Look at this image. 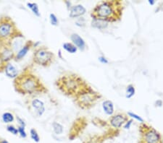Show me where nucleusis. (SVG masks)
Returning <instances> with one entry per match:
<instances>
[{
    "instance_id": "obj_1",
    "label": "nucleus",
    "mask_w": 163,
    "mask_h": 143,
    "mask_svg": "<svg viewBox=\"0 0 163 143\" xmlns=\"http://www.w3.org/2000/svg\"><path fill=\"white\" fill-rule=\"evenodd\" d=\"M14 88L15 90L22 95H37L47 92V89L36 74L25 69L15 78Z\"/></svg>"
},
{
    "instance_id": "obj_2",
    "label": "nucleus",
    "mask_w": 163,
    "mask_h": 143,
    "mask_svg": "<svg viewBox=\"0 0 163 143\" xmlns=\"http://www.w3.org/2000/svg\"><path fill=\"white\" fill-rule=\"evenodd\" d=\"M123 15V4L120 1H104L98 4L91 12L93 20H101L106 22H115L120 20Z\"/></svg>"
},
{
    "instance_id": "obj_3",
    "label": "nucleus",
    "mask_w": 163,
    "mask_h": 143,
    "mask_svg": "<svg viewBox=\"0 0 163 143\" xmlns=\"http://www.w3.org/2000/svg\"><path fill=\"white\" fill-rule=\"evenodd\" d=\"M55 85L63 94L74 97L91 89V87L88 85L82 78L75 74H68L61 76L57 80Z\"/></svg>"
},
{
    "instance_id": "obj_4",
    "label": "nucleus",
    "mask_w": 163,
    "mask_h": 143,
    "mask_svg": "<svg viewBox=\"0 0 163 143\" xmlns=\"http://www.w3.org/2000/svg\"><path fill=\"white\" fill-rule=\"evenodd\" d=\"M21 32L9 17L0 18V44L9 46L10 41Z\"/></svg>"
},
{
    "instance_id": "obj_5",
    "label": "nucleus",
    "mask_w": 163,
    "mask_h": 143,
    "mask_svg": "<svg viewBox=\"0 0 163 143\" xmlns=\"http://www.w3.org/2000/svg\"><path fill=\"white\" fill-rule=\"evenodd\" d=\"M101 96L98 93L94 92L92 88L84 91L75 97L76 103L80 108L83 109H89L94 106L96 101L100 98Z\"/></svg>"
},
{
    "instance_id": "obj_6",
    "label": "nucleus",
    "mask_w": 163,
    "mask_h": 143,
    "mask_svg": "<svg viewBox=\"0 0 163 143\" xmlns=\"http://www.w3.org/2000/svg\"><path fill=\"white\" fill-rule=\"evenodd\" d=\"M55 56L46 47H40L34 51L33 61L39 66H49L54 62Z\"/></svg>"
},
{
    "instance_id": "obj_7",
    "label": "nucleus",
    "mask_w": 163,
    "mask_h": 143,
    "mask_svg": "<svg viewBox=\"0 0 163 143\" xmlns=\"http://www.w3.org/2000/svg\"><path fill=\"white\" fill-rule=\"evenodd\" d=\"M141 132L143 133L144 143H162L160 134L154 128L148 127L146 124L141 126Z\"/></svg>"
},
{
    "instance_id": "obj_8",
    "label": "nucleus",
    "mask_w": 163,
    "mask_h": 143,
    "mask_svg": "<svg viewBox=\"0 0 163 143\" xmlns=\"http://www.w3.org/2000/svg\"><path fill=\"white\" fill-rule=\"evenodd\" d=\"M128 121V116L123 114H117V115L112 116L110 118V119H109V122H110L111 126L112 127L116 128V129L120 128Z\"/></svg>"
},
{
    "instance_id": "obj_9",
    "label": "nucleus",
    "mask_w": 163,
    "mask_h": 143,
    "mask_svg": "<svg viewBox=\"0 0 163 143\" xmlns=\"http://www.w3.org/2000/svg\"><path fill=\"white\" fill-rule=\"evenodd\" d=\"M29 105V104H28ZM29 107L32 108L36 111V114L37 116H41L45 111V106L44 104L39 99H33L30 102Z\"/></svg>"
},
{
    "instance_id": "obj_10",
    "label": "nucleus",
    "mask_w": 163,
    "mask_h": 143,
    "mask_svg": "<svg viewBox=\"0 0 163 143\" xmlns=\"http://www.w3.org/2000/svg\"><path fill=\"white\" fill-rule=\"evenodd\" d=\"M33 44H34V43H33L31 41H27V42L25 44L24 46H23V47L18 51L17 54H15V56L14 59H15L16 61L21 60V59H22L24 57L26 54H27L28 51H29L31 47H32Z\"/></svg>"
},
{
    "instance_id": "obj_11",
    "label": "nucleus",
    "mask_w": 163,
    "mask_h": 143,
    "mask_svg": "<svg viewBox=\"0 0 163 143\" xmlns=\"http://www.w3.org/2000/svg\"><path fill=\"white\" fill-rule=\"evenodd\" d=\"M86 9L84 6L81 4H77L72 7L70 8V17L71 18H76L81 17L86 13Z\"/></svg>"
},
{
    "instance_id": "obj_12",
    "label": "nucleus",
    "mask_w": 163,
    "mask_h": 143,
    "mask_svg": "<svg viewBox=\"0 0 163 143\" xmlns=\"http://www.w3.org/2000/svg\"><path fill=\"white\" fill-rule=\"evenodd\" d=\"M71 41H73V44L77 47V49H79L81 51H84L86 48V43L84 40L79 36L77 33H73L70 36Z\"/></svg>"
},
{
    "instance_id": "obj_13",
    "label": "nucleus",
    "mask_w": 163,
    "mask_h": 143,
    "mask_svg": "<svg viewBox=\"0 0 163 143\" xmlns=\"http://www.w3.org/2000/svg\"><path fill=\"white\" fill-rule=\"evenodd\" d=\"M4 72H5L7 77L10 78H15L18 75V69L10 63H8L7 64L5 69H4Z\"/></svg>"
},
{
    "instance_id": "obj_14",
    "label": "nucleus",
    "mask_w": 163,
    "mask_h": 143,
    "mask_svg": "<svg viewBox=\"0 0 163 143\" xmlns=\"http://www.w3.org/2000/svg\"><path fill=\"white\" fill-rule=\"evenodd\" d=\"M102 107L104 112H105L107 115H112L113 113H114V106H113L112 101H108V100L107 101H104L102 104Z\"/></svg>"
},
{
    "instance_id": "obj_15",
    "label": "nucleus",
    "mask_w": 163,
    "mask_h": 143,
    "mask_svg": "<svg viewBox=\"0 0 163 143\" xmlns=\"http://www.w3.org/2000/svg\"><path fill=\"white\" fill-rule=\"evenodd\" d=\"M107 22L104 20H93L92 23H91V26L94 28H98V29H104V28L107 27Z\"/></svg>"
},
{
    "instance_id": "obj_16",
    "label": "nucleus",
    "mask_w": 163,
    "mask_h": 143,
    "mask_svg": "<svg viewBox=\"0 0 163 143\" xmlns=\"http://www.w3.org/2000/svg\"><path fill=\"white\" fill-rule=\"evenodd\" d=\"M63 49L67 51L68 53H70V54H75L78 50L77 47L71 43H65L63 44Z\"/></svg>"
},
{
    "instance_id": "obj_17",
    "label": "nucleus",
    "mask_w": 163,
    "mask_h": 143,
    "mask_svg": "<svg viewBox=\"0 0 163 143\" xmlns=\"http://www.w3.org/2000/svg\"><path fill=\"white\" fill-rule=\"evenodd\" d=\"M27 6L28 8L31 9V11L34 12V14L35 15H36L37 17L40 16V12H39V8L38 4L36 3H31V2H28L27 3Z\"/></svg>"
},
{
    "instance_id": "obj_18",
    "label": "nucleus",
    "mask_w": 163,
    "mask_h": 143,
    "mask_svg": "<svg viewBox=\"0 0 163 143\" xmlns=\"http://www.w3.org/2000/svg\"><path fill=\"white\" fill-rule=\"evenodd\" d=\"M52 127L53 130L56 134H61L63 132V126L59 123L56 122V121L53 122Z\"/></svg>"
},
{
    "instance_id": "obj_19",
    "label": "nucleus",
    "mask_w": 163,
    "mask_h": 143,
    "mask_svg": "<svg viewBox=\"0 0 163 143\" xmlns=\"http://www.w3.org/2000/svg\"><path fill=\"white\" fill-rule=\"evenodd\" d=\"M135 93L136 90L134 86L133 85H128L127 89H126V97L127 98H132L133 96L135 95Z\"/></svg>"
},
{
    "instance_id": "obj_20",
    "label": "nucleus",
    "mask_w": 163,
    "mask_h": 143,
    "mask_svg": "<svg viewBox=\"0 0 163 143\" xmlns=\"http://www.w3.org/2000/svg\"><path fill=\"white\" fill-rule=\"evenodd\" d=\"M2 120L4 123H11L14 121V116L10 112H5L2 114Z\"/></svg>"
},
{
    "instance_id": "obj_21",
    "label": "nucleus",
    "mask_w": 163,
    "mask_h": 143,
    "mask_svg": "<svg viewBox=\"0 0 163 143\" xmlns=\"http://www.w3.org/2000/svg\"><path fill=\"white\" fill-rule=\"evenodd\" d=\"M30 133H31V137L32 138V139H34L36 142H39L40 141V137L37 131L35 129H31Z\"/></svg>"
},
{
    "instance_id": "obj_22",
    "label": "nucleus",
    "mask_w": 163,
    "mask_h": 143,
    "mask_svg": "<svg viewBox=\"0 0 163 143\" xmlns=\"http://www.w3.org/2000/svg\"><path fill=\"white\" fill-rule=\"evenodd\" d=\"M49 19H50V23L52 26H57L58 23H59V21H58L57 18L54 14H50L49 15Z\"/></svg>"
},
{
    "instance_id": "obj_23",
    "label": "nucleus",
    "mask_w": 163,
    "mask_h": 143,
    "mask_svg": "<svg viewBox=\"0 0 163 143\" xmlns=\"http://www.w3.org/2000/svg\"><path fill=\"white\" fill-rule=\"evenodd\" d=\"M7 129L8 132L12 133V134H15V135H16V134H18V129H17V128L15 127L14 126L8 125L7 127Z\"/></svg>"
},
{
    "instance_id": "obj_24",
    "label": "nucleus",
    "mask_w": 163,
    "mask_h": 143,
    "mask_svg": "<svg viewBox=\"0 0 163 143\" xmlns=\"http://www.w3.org/2000/svg\"><path fill=\"white\" fill-rule=\"evenodd\" d=\"M18 133L20 134V135H21L23 138H26V137H27V134H26V131H25V127L19 126L18 128Z\"/></svg>"
},
{
    "instance_id": "obj_25",
    "label": "nucleus",
    "mask_w": 163,
    "mask_h": 143,
    "mask_svg": "<svg viewBox=\"0 0 163 143\" xmlns=\"http://www.w3.org/2000/svg\"><path fill=\"white\" fill-rule=\"evenodd\" d=\"M128 114L129 116H131V117L134 118V119H136V120H137V121H140V122H141V123L144 122V119H143L141 117V116H138L137 114H134V113H132V112H128Z\"/></svg>"
},
{
    "instance_id": "obj_26",
    "label": "nucleus",
    "mask_w": 163,
    "mask_h": 143,
    "mask_svg": "<svg viewBox=\"0 0 163 143\" xmlns=\"http://www.w3.org/2000/svg\"><path fill=\"white\" fill-rule=\"evenodd\" d=\"M16 119H17V121L18 124H19V126H21V127H26V123H25V121H23L21 118H20L19 116H17Z\"/></svg>"
},
{
    "instance_id": "obj_27",
    "label": "nucleus",
    "mask_w": 163,
    "mask_h": 143,
    "mask_svg": "<svg viewBox=\"0 0 163 143\" xmlns=\"http://www.w3.org/2000/svg\"><path fill=\"white\" fill-rule=\"evenodd\" d=\"M99 60L101 63H102V64H107L108 63V60L105 57H104V56H100V57L99 58Z\"/></svg>"
},
{
    "instance_id": "obj_28",
    "label": "nucleus",
    "mask_w": 163,
    "mask_h": 143,
    "mask_svg": "<svg viewBox=\"0 0 163 143\" xmlns=\"http://www.w3.org/2000/svg\"><path fill=\"white\" fill-rule=\"evenodd\" d=\"M132 120H130V121H128L126 123V124H125V126H124V128L125 129H129L130 127H131V124H132Z\"/></svg>"
},
{
    "instance_id": "obj_29",
    "label": "nucleus",
    "mask_w": 163,
    "mask_h": 143,
    "mask_svg": "<svg viewBox=\"0 0 163 143\" xmlns=\"http://www.w3.org/2000/svg\"><path fill=\"white\" fill-rule=\"evenodd\" d=\"M0 143H9V142L7 140H6V139L0 138Z\"/></svg>"
},
{
    "instance_id": "obj_30",
    "label": "nucleus",
    "mask_w": 163,
    "mask_h": 143,
    "mask_svg": "<svg viewBox=\"0 0 163 143\" xmlns=\"http://www.w3.org/2000/svg\"><path fill=\"white\" fill-rule=\"evenodd\" d=\"M149 3L151 4V5H153V4H154V3H155V1H154V0H149Z\"/></svg>"
},
{
    "instance_id": "obj_31",
    "label": "nucleus",
    "mask_w": 163,
    "mask_h": 143,
    "mask_svg": "<svg viewBox=\"0 0 163 143\" xmlns=\"http://www.w3.org/2000/svg\"><path fill=\"white\" fill-rule=\"evenodd\" d=\"M140 143H144V142H141Z\"/></svg>"
},
{
    "instance_id": "obj_32",
    "label": "nucleus",
    "mask_w": 163,
    "mask_h": 143,
    "mask_svg": "<svg viewBox=\"0 0 163 143\" xmlns=\"http://www.w3.org/2000/svg\"><path fill=\"white\" fill-rule=\"evenodd\" d=\"M0 48H1V44H0Z\"/></svg>"
}]
</instances>
